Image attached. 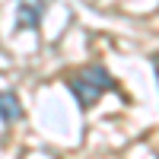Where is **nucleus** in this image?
<instances>
[{"mask_svg":"<svg viewBox=\"0 0 159 159\" xmlns=\"http://www.w3.org/2000/svg\"><path fill=\"white\" fill-rule=\"evenodd\" d=\"M67 89L73 92V99H76L80 108L89 111L105 92L115 89V76L105 70L102 64H89V67H83V70H76V73L67 76Z\"/></svg>","mask_w":159,"mask_h":159,"instance_id":"f257e3e1","label":"nucleus"},{"mask_svg":"<svg viewBox=\"0 0 159 159\" xmlns=\"http://www.w3.org/2000/svg\"><path fill=\"white\" fill-rule=\"evenodd\" d=\"M45 16V0H16V29H38Z\"/></svg>","mask_w":159,"mask_h":159,"instance_id":"f03ea898","label":"nucleus"},{"mask_svg":"<svg viewBox=\"0 0 159 159\" xmlns=\"http://www.w3.org/2000/svg\"><path fill=\"white\" fill-rule=\"evenodd\" d=\"M0 121H3V124L22 121V105H19V99H16V92H10V89L0 92Z\"/></svg>","mask_w":159,"mask_h":159,"instance_id":"7ed1b4c3","label":"nucleus"}]
</instances>
